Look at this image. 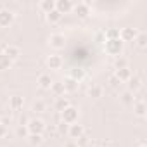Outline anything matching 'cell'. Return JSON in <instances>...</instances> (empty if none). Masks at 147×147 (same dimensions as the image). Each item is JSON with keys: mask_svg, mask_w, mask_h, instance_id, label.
Wrapping results in <instances>:
<instances>
[{"mask_svg": "<svg viewBox=\"0 0 147 147\" xmlns=\"http://www.w3.org/2000/svg\"><path fill=\"white\" fill-rule=\"evenodd\" d=\"M102 87L100 85H92L88 90H87V94H88V97L90 99H99V97H102Z\"/></svg>", "mask_w": 147, "mask_h": 147, "instance_id": "cell-20", "label": "cell"}, {"mask_svg": "<svg viewBox=\"0 0 147 147\" xmlns=\"http://www.w3.org/2000/svg\"><path fill=\"white\" fill-rule=\"evenodd\" d=\"M75 142H76V147H87V145L90 144V140H88V137H87V135H82V137H80V138H76Z\"/></svg>", "mask_w": 147, "mask_h": 147, "instance_id": "cell-30", "label": "cell"}, {"mask_svg": "<svg viewBox=\"0 0 147 147\" xmlns=\"http://www.w3.org/2000/svg\"><path fill=\"white\" fill-rule=\"evenodd\" d=\"M61 18H62V14H61V12H57L55 9H54L52 12L45 14V19H47L50 24H55V23H59V21H61Z\"/></svg>", "mask_w": 147, "mask_h": 147, "instance_id": "cell-24", "label": "cell"}, {"mask_svg": "<svg viewBox=\"0 0 147 147\" xmlns=\"http://www.w3.org/2000/svg\"><path fill=\"white\" fill-rule=\"evenodd\" d=\"M23 104H24V99H23L21 95H12V97H11V109L19 111V109L23 107Z\"/></svg>", "mask_w": 147, "mask_h": 147, "instance_id": "cell-21", "label": "cell"}, {"mask_svg": "<svg viewBox=\"0 0 147 147\" xmlns=\"http://www.w3.org/2000/svg\"><path fill=\"white\" fill-rule=\"evenodd\" d=\"M7 135V126H4L2 123H0V138H4Z\"/></svg>", "mask_w": 147, "mask_h": 147, "instance_id": "cell-34", "label": "cell"}, {"mask_svg": "<svg viewBox=\"0 0 147 147\" xmlns=\"http://www.w3.org/2000/svg\"><path fill=\"white\" fill-rule=\"evenodd\" d=\"M67 106H71L69 104V99L67 97H57L55 99V104H54V107H55V111H59V113H62Z\"/></svg>", "mask_w": 147, "mask_h": 147, "instance_id": "cell-19", "label": "cell"}, {"mask_svg": "<svg viewBox=\"0 0 147 147\" xmlns=\"http://www.w3.org/2000/svg\"><path fill=\"white\" fill-rule=\"evenodd\" d=\"M31 111L33 113H43L45 111V102L43 100H35L31 104Z\"/></svg>", "mask_w": 147, "mask_h": 147, "instance_id": "cell-28", "label": "cell"}, {"mask_svg": "<svg viewBox=\"0 0 147 147\" xmlns=\"http://www.w3.org/2000/svg\"><path fill=\"white\" fill-rule=\"evenodd\" d=\"M62 64H64V61H62V57L57 55V54H52V55L47 57V67H49V69H61Z\"/></svg>", "mask_w": 147, "mask_h": 147, "instance_id": "cell-9", "label": "cell"}, {"mask_svg": "<svg viewBox=\"0 0 147 147\" xmlns=\"http://www.w3.org/2000/svg\"><path fill=\"white\" fill-rule=\"evenodd\" d=\"M123 47H125V43H123V42H121L119 38L106 40V45H104L106 52H107L109 55H114V57H119V54L123 52Z\"/></svg>", "mask_w": 147, "mask_h": 147, "instance_id": "cell-2", "label": "cell"}, {"mask_svg": "<svg viewBox=\"0 0 147 147\" xmlns=\"http://www.w3.org/2000/svg\"><path fill=\"white\" fill-rule=\"evenodd\" d=\"M109 85H111V87H113V88H118V87H119V85H121V82H119V80H118V78H116V76H114V75H113V76H111V78H109Z\"/></svg>", "mask_w": 147, "mask_h": 147, "instance_id": "cell-32", "label": "cell"}, {"mask_svg": "<svg viewBox=\"0 0 147 147\" xmlns=\"http://www.w3.org/2000/svg\"><path fill=\"white\" fill-rule=\"evenodd\" d=\"M45 128H47V125L42 118H31L26 125V130L30 135H42L45 131Z\"/></svg>", "mask_w": 147, "mask_h": 147, "instance_id": "cell-1", "label": "cell"}, {"mask_svg": "<svg viewBox=\"0 0 147 147\" xmlns=\"http://www.w3.org/2000/svg\"><path fill=\"white\" fill-rule=\"evenodd\" d=\"M16 133H18V137H23V138H26V137L30 135V133H28V130H26V126H19Z\"/></svg>", "mask_w": 147, "mask_h": 147, "instance_id": "cell-33", "label": "cell"}, {"mask_svg": "<svg viewBox=\"0 0 147 147\" xmlns=\"http://www.w3.org/2000/svg\"><path fill=\"white\" fill-rule=\"evenodd\" d=\"M138 147H145V144H140V145H138Z\"/></svg>", "mask_w": 147, "mask_h": 147, "instance_id": "cell-36", "label": "cell"}, {"mask_svg": "<svg viewBox=\"0 0 147 147\" xmlns=\"http://www.w3.org/2000/svg\"><path fill=\"white\" fill-rule=\"evenodd\" d=\"M62 83H64V90L66 92H76V88H78V82H75L73 78H69V76Z\"/></svg>", "mask_w": 147, "mask_h": 147, "instance_id": "cell-22", "label": "cell"}, {"mask_svg": "<svg viewBox=\"0 0 147 147\" xmlns=\"http://www.w3.org/2000/svg\"><path fill=\"white\" fill-rule=\"evenodd\" d=\"M131 106H133V113H135L137 116H140V118H144V116H145L147 106H145V100H144V99H135Z\"/></svg>", "mask_w": 147, "mask_h": 147, "instance_id": "cell-11", "label": "cell"}, {"mask_svg": "<svg viewBox=\"0 0 147 147\" xmlns=\"http://www.w3.org/2000/svg\"><path fill=\"white\" fill-rule=\"evenodd\" d=\"M106 40H113V38H119V30L118 28H109L106 30Z\"/></svg>", "mask_w": 147, "mask_h": 147, "instance_id": "cell-27", "label": "cell"}, {"mask_svg": "<svg viewBox=\"0 0 147 147\" xmlns=\"http://www.w3.org/2000/svg\"><path fill=\"white\" fill-rule=\"evenodd\" d=\"M121 67H128V62H126V59H116L114 61V69H121Z\"/></svg>", "mask_w": 147, "mask_h": 147, "instance_id": "cell-31", "label": "cell"}, {"mask_svg": "<svg viewBox=\"0 0 147 147\" xmlns=\"http://www.w3.org/2000/svg\"><path fill=\"white\" fill-rule=\"evenodd\" d=\"M14 23V12L9 9H0V28H7Z\"/></svg>", "mask_w": 147, "mask_h": 147, "instance_id": "cell-6", "label": "cell"}, {"mask_svg": "<svg viewBox=\"0 0 147 147\" xmlns=\"http://www.w3.org/2000/svg\"><path fill=\"white\" fill-rule=\"evenodd\" d=\"M133 100H135V99H133V94H131V92H128V90H126V92H123V94H121V102H123V104L131 106V104H133Z\"/></svg>", "mask_w": 147, "mask_h": 147, "instance_id": "cell-26", "label": "cell"}, {"mask_svg": "<svg viewBox=\"0 0 147 147\" xmlns=\"http://www.w3.org/2000/svg\"><path fill=\"white\" fill-rule=\"evenodd\" d=\"M50 92L55 95V97H64L66 90H64V83L62 82H52L50 85Z\"/></svg>", "mask_w": 147, "mask_h": 147, "instance_id": "cell-16", "label": "cell"}, {"mask_svg": "<svg viewBox=\"0 0 147 147\" xmlns=\"http://www.w3.org/2000/svg\"><path fill=\"white\" fill-rule=\"evenodd\" d=\"M137 30L135 28H130V26H126V28H121L119 30V40L125 43V42H133L135 40V36H137Z\"/></svg>", "mask_w": 147, "mask_h": 147, "instance_id": "cell-8", "label": "cell"}, {"mask_svg": "<svg viewBox=\"0 0 147 147\" xmlns=\"http://www.w3.org/2000/svg\"><path fill=\"white\" fill-rule=\"evenodd\" d=\"M64 147H76V142H75V140H69V142L64 144Z\"/></svg>", "mask_w": 147, "mask_h": 147, "instance_id": "cell-35", "label": "cell"}, {"mask_svg": "<svg viewBox=\"0 0 147 147\" xmlns=\"http://www.w3.org/2000/svg\"><path fill=\"white\" fill-rule=\"evenodd\" d=\"M67 135L71 137V140L80 138L82 135H85V128H83V125H80V123H73V125H69V126H67Z\"/></svg>", "mask_w": 147, "mask_h": 147, "instance_id": "cell-7", "label": "cell"}, {"mask_svg": "<svg viewBox=\"0 0 147 147\" xmlns=\"http://www.w3.org/2000/svg\"><path fill=\"white\" fill-rule=\"evenodd\" d=\"M69 78H73L75 82L80 83V82L85 78V69H82V67H73L71 73H69Z\"/></svg>", "mask_w": 147, "mask_h": 147, "instance_id": "cell-18", "label": "cell"}, {"mask_svg": "<svg viewBox=\"0 0 147 147\" xmlns=\"http://www.w3.org/2000/svg\"><path fill=\"white\" fill-rule=\"evenodd\" d=\"M55 11L61 14H67L73 11V2L71 0H55Z\"/></svg>", "mask_w": 147, "mask_h": 147, "instance_id": "cell-10", "label": "cell"}, {"mask_svg": "<svg viewBox=\"0 0 147 147\" xmlns=\"http://www.w3.org/2000/svg\"><path fill=\"white\" fill-rule=\"evenodd\" d=\"M38 9H40L42 12H45V14L52 12V11L55 9V0H42V2L38 4Z\"/></svg>", "mask_w": 147, "mask_h": 147, "instance_id": "cell-17", "label": "cell"}, {"mask_svg": "<svg viewBox=\"0 0 147 147\" xmlns=\"http://www.w3.org/2000/svg\"><path fill=\"white\" fill-rule=\"evenodd\" d=\"M133 42L137 43V47H140V49H145V45H147V35H145V31H138Z\"/></svg>", "mask_w": 147, "mask_h": 147, "instance_id": "cell-23", "label": "cell"}, {"mask_svg": "<svg viewBox=\"0 0 147 147\" xmlns=\"http://www.w3.org/2000/svg\"><path fill=\"white\" fill-rule=\"evenodd\" d=\"M49 45H50L52 49H55V50L64 49V45H66V36H64V33H52V35L49 36Z\"/></svg>", "mask_w": 147, "mask_h": 147, "instance_id": "cell-4", "label": "cell"}, {"mask_svg": "<svg viewBox=\"0 0 147 147\" xmlns=\"http://www.w3.org/2000/svg\"><path fill=\"white\" fill-rule=\"evenodd\" d=\"M4 54H5L11 61H16V59H19V55H21V49L16 47V45H5V47H4Z\"/></svg>", "mask_w": 147, "mask_h": 147, "instance_id": "cell-12", "label": "cell"}, {"mask_svg": "<svg viewBox=\"0 0 147 147\" xmlns=\"http://www.w3.org/2000/svg\"><path fill=\"white\" fill-rule=\"evenodd\" d=\"M131 75H133V73H131V69L130 67H121V69H116L114 71V76L123 83V82H128L130 78H131Z\"/></svg>", "mask_w": 147, "mask_h": 147, "instance_id": "cell-13", "label": "cell"}, {"mask_svg": "<svg viewBox=\"0 0 147 147\" xmlns=\"http://www.w3.org/2000/svg\"><path fill=\"white\" fill-rule=\"evenodd\" d=\"M73 12H75L80 19H85V18H88V14H90V4H88V2L73 4Z\"/></svg>", "mask_w": 147, "mask_h": 147, "instance_id": "cell-5", "label": "cell"}, {"mask_svg": "<svg viewBox=\"0 0 147 147\" xmlns=\"http://www.w3.org/2000/svg\"><path fill=\"white\" fill-rule=\"evenodd\" d=\"M12 66V61L4 54V52H0V71H5Z\"/></svg>", "mask_w": 147, "mask_h": 147, "instance_id": "cell-25", "label": "cell"}, {"mask_svg": "<svg viewBox=\"0 0 147 147\" xmlns=\"http://www.w3.org/2000/svg\"><path fill=\"white\" fill-rule=\"evenodd\" d=\"M126 83H128V92L135 94V92L142 87V78H140V76H137V75H131V78H130Z\"/></svg>", "mask_w": 147, "mask_h": 147, "instance_id": "cell-14", "label": "cell"}, {"mask_svg": "<svg viewBox=\"0 0 147 147\" xmlns=\"http://www.w3.org/2000/svg\"><path fill=\"white\" fill-rule=\"evenodd\" d=\"M78 114H80V109L75 107V106H67L62 113H61V118H62V123L66 125H73L78 121Z\"/></svg>", "mask_w": 147, "mask_h": 147, "instance_id": "cell-3", "label": "cell"}, {"mask_svg": "<svg viewBox=\"0 0 147 147\" xmlns=\"http://www.w3.org/2000/svg\"><path fill=\"white\" fill-rule=\"evenodd\" d=\"M26 138H28V142H30L31 145H40V144L43 142V138H42V135H28Z\"/></svg>", "mask_w": 147, "mask_h": 147, "instance_id": "cell-29", "label": "cell"}, {"mask_svg": "<svg viewBox=\"0 0 147 147\" xmlns=\"http://www.w3.org/2000/svg\"><path fill=\"white\" fill-rule=\"evenodd\" d=\"M52 78H50V75H47V73H42V75L38 76V87L40 88H43V90H50V85H52Z\"/></svg>", "mask_w": 147, "mask_h": 147, "instance_id": "cell-15", "label": "cell"}]
</instances>
